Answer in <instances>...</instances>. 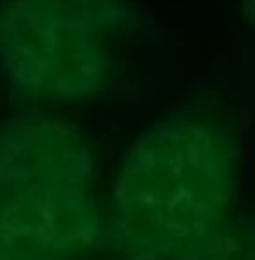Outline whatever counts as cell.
<instances>
[{
  "instance_id": "1",
  "label": "cell",
  "mask_w": 255,
  "mask_h": 260,
  "mask_svg": "<svg viewBox=\"0 0 255 260\" xmlns=\"http://www.w3.org/2000/svg\"><path fill=\"white\" fill-rule=\"evenodd\" d=\"M233 201L228 142L196 121L139 142L114 192L112 238L130 260H183L219 233Z\"/></svg>"
},
{
  "instance_id": "2",
  "label": "cell",
  "mask_w": 255,
  "mask_h": 260,
  "mask_svg": "<svg viewBox=\"0 0 255 260\" xmlns=\"http://www.w3.org/2000/svg\"><path fill=\"white\" fill-rule=\"evenodd\" d=\"M98 238L91 160L57 121L0 130V260H82Z\"/></svg>"
},
{
  "instance_id": "3",
  "label": "cell",
  "mask_w": 255,
  "mask_h": 260,
  "mask_svg": "<svg viewBox=\"0 0 255 260\" xmlns=\"http://www.w3.org/2000/svg\"><path fill=\"white\" fill-rule=\"evenodd\" d=\"M114 18V0H0L3 62L37 94L94 91L103 73L100 37Z\"/></svg>"
},
{
  "instance_id": "4",
  "label": "cell",
  "mask_w": 255,
  "mask_h": 260,
  "mask_svg": "<svg viewBox=\"0 0 255 260\" xmlns=\"http://www.w3.org/2000/svg\"><path fill=\"white\" fill-rule=\"evenodd\" d=\"M183 260H253L251 231L242 224H226Z\"/></svg>"
}]
</instances>
